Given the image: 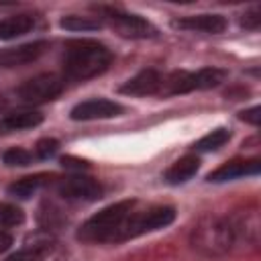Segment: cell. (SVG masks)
Instances as JSON below:
<instances>
[{"label":"cell","mask_w":261,"mask_h":261,"mask_svg":"<svg viewBox=\"0 0 261 261\" xmlns=\"http://www.w3.org/2000/svg\"><path fill=\"white\" fill-rule=\"evenodd\" d=\"M43 122V114L37 110H18V112H8L6 116L0 118V135H10L16 130H27L35 128Z\"/></svg>","instance_id":"obj_14"},{"label":"cell","mask_w":261,"mask_h":261,"mask_svg":"<svg viewBox=\"0 0 261 261\" xmlns=\"http://www.w3.org/2000/svg\"><path fill=\"white\" fill-rule=\"evenodd\" d=\"M37 218H39V224L45 230H57L63 222H67V218L61 212V208H57L53 202H43L41 208H39Z\"/></svg>","instance_id":"obj_20"},{"label":"cell","mask_w":261,"mask_h":261,"mask_svg":"<svg viewBox=\"0 0 261 261\" xmlns=\"http://www.w3.org/2000/svg\"><path fill=\"white\" fill-rule=\"evenodd\" d=\"M57 149H59V141L45 137V139L37 141V145H35V155H37L39 159H49V157H53V155L57 153Z\"/></svg>","instance_id":"obj_25"},{"label":"cell","mask_w":261,"mask_h":261,"mask_svg":"<svg viewBox=\"0 0 261 261\" xmlns=\"http://www.w3.org/2000/svg\"><path fill=\"white\" fill-rule=\"evenodd\" d=\"M194 71H171L163 75L161 80V90L157 96H177V94H188L194 92Z\"/></svg>","instance_id":"obj_16"},{"label":"cell","mask_w":261,"mask_h":261,"mask_svg":"<svg viewBox=\"0 0 261 261\" xmlns=\"http://www.w3.org/2000/svg\"><path fill=\"white\" fill-rule=\"evenodd\" d=\"M4 261H59V247L51 237L33 239V243H27Z\"/></svg>","instance_id":"obj_10"},{"label":"cell","mask_w":261,"mask_h":261,"mask_svg":"<svg viewBox=\"0 0 261 261\" xmlns=\"http://www.w3.org/2000/svg\"><path fill=\"white\" fill-rule=\"evenodd\" d=\"M226 71L218 69V67H202L198 71H194V88L196 90H210L216 88L224 82Z\"/></svg>","instance_id":"obj_21"},{"label":"cell","mask_w":261,"mask_h":261,"mask_svg":"<svg viewBox=\"0 0 261 261\" xmlns=\"http://www.w3.org/2000/svg\"><path fill=\"white\" fill-rule=\"evenodd\" d=\"M200 169V159L196 155H184L179 157L177 161H173L165 173H163V179L171 186H177V184H186L188 179H192Z\"/></svg>","instance_id":"obj_15"},{"label":"cell","mask_w":261,"mask_h":261,"mask_svg":"<svg viewBox=\"0 0 261 261\" xmlns=\"http://www.w3.org/2000/svg\"><path fill=\"white\" fill-rule=\"evenodd\" d=\"M61 165L63 167H69V169H80V171L88 167V163L84 159H75V157H63L61 159Z\"/></svg>","instance_id":"obj_28"},{"label":"cell","mask_w":261,"mask_h":261,"mask_svg":"<svg viewBox=\"0 0 261 261\" xmlns=\"http://www.w3.org/2000/svg\"><path fill=\"white\" fill-rule=\"evenodd\" d=\"M63 92V80L55 73H39L27 80L18 90L16 96L24 104H45L55 100Z\"/></svg>","instance_id":"obj_5"},{"label":"cell","mask_w":261,"mask_h":261,"mask_svg":"<svg viewBox=\"0 0 261 261\" xmlns=\"http://www.w3.org/2000/svg\"><path fill=\"white\" fill-rule=\"evenodd\" d=\"M237 241L234 228L228 218L206 214L202 216L192 230V247L208 257L224 255Z\"/></svg>","instance_id":"obj_3"},{"label":"cell","mask_w":261,"mask_h":261,"mask_svg":"<svg viewBox=\"0 0 261 261\" xmlns=\"http://www.w3.org/2000/svg\"><path fill=\"white\" fill-rule=\"evenodd\" d=\"M112 63V51L94 39L67 41L63 51V73L69 80H90L104 73Z\"/></svg>","instance_id":"obj_1"},{"label":"cell","mask_w":261,"mask_h":261,"mask_svg":"<svg viewBox=\"0 0 261 261\" xmlns=\"http://www.w3.org/2000/svg\"><path fill=\"white\" fill-rule=\"evenodd\" d=\"M122 112H124V108L118 102L104 100V98H92V100L75 104L71 108L69 116H71V120H98V118H112Z\"/></svg>","instance_id":"obj_8"},{"label":"cell","mask_w":261,"mask_h":261,"mask_svg":"<svg viewBox=\"0 0 261 261\" xmlns=\"http://www.w3.org/2000/svg\"><path fill=\"white\" fill-rule=\"evenodd\" d=\"M2 161H4V165H8V167H24V165H31V161H33V153H29L27 149H22V147H14V149H8L4 155H2Z\"/></svg>","instance_id":"obj_24"},{"label":"cell","mask_w":261,"mask_h":261,"mask_svg":"<svg viewBox=\"0 0 261 261\" xmlns=\"http://www.w3.org/2000/svg\"><path fill=\"white\" fill-rule=\"evenodd\" d=\"M239 118L253 124V126H259V120H261V108L259 106H253V108H247L243 112H239Z\"/></svg>","instance_id":"obj_27"},{"label":"cell","mask_w":261,"mask_h":261,"mask_svg":"<svg viewBox=\"0 0 261 261\" xmlns=\"http://www.w3.org/2000/svg\"><path fill=\"white\" fill-rule=\"evenodd\" d=\"M261 24V10L255 6L251 10H247L243 16H241V27L247 29V31H257Z\"/></svg>","instance_id":"obj_26"},{"label":"cell","mask_w":261,"mask_h":261,"mask_svg":"<svg viewBox=\"0 0 261 261\" xmlns=\"http://www.w3.org/2000/svg\"><path fill=\"white\" fill-rule=\"evenodd\" d=\"M24 222V212L14 204H0V228L18 226Z\"/></svg>","instance_id":"obj_23"},{"label":"cell","mask_w":261,"mask_h":261,"mask_svg":"<svg viewBox=\"0 0 261 261\" xmlns=\"http://www.w3.org/2000/svg\"><path fill=\"white\" fill-rule=\"evenodd\" d=\"M59 24L67 31H96L102 27L100 18L94 16H80V14H67L59 20Z\"/></svg>","instance_id":"obj_22"},{"label":"cell","mask_w":261,"mask_h":261,"mask_svg":"<svg viewBox=\"0 0 261 261\" xmlns=\"http://www.w3.org/2000/svg\"><path fill=\"white\" fill-rule=\"evenodd\" d=\"M226 18L222 14H192L184 18L171 20L173 29L179 31H190V33H208V35H218L224 33L226 29Z\"/></svg>","instance_id":"obj_9"},{"label":"cell","mask_w":261,"mask_h":261,"mask_svg":"<svg viewBox=\"0 0 261 261\" xmlns=\"http://www.w3.org/2000/svg\"><path fill=\"white\" fill-rule=\"evenodd\" d=\"M139 206L137 200H122L110 204L90 216L75 232L82 243H124V226L133 210Z\"/></svg>","instance_id":"obj_2"},{"label":"cell","mask_w":261,"mask_h":261,"mask_svg":"<svg viewBox=\"0 0 261 261\" xmlns=\"http://www.w3.org/2000/svg\"><path fill=\"white\" fill-rule=\"evenodd\" d=\"M35 27V18L31 14H12L0 20V39L12 41L16 37L27 35Z\"/></svg>","instance_id":"obj_18"},{"label":"cell","mask_w":261,"mask_h":261,"mask_svg":"<svg viewBox=\"0 0 261 261\" xmlns=\"http://www.w3.org/2000/svg\"><path fill=\"white\" fill-rule=\"evenodd\" d=\"M261 171V161L255 159H230L226 163H222L220 167H216L212 173H208V181L220 184V181H230L243 175H257Z\"/></svg>","instance_id":"obj_11"},{"label":"cell","mask_w":261,"mask_h":261,"mask_svg":"<svg viewBox=\"0 0 261 261\" xmlns=\"http://www.w3.org/2000/svg\"><path fill=\"white\" fill-rule=\"evenodd\" d=\"M49 45L45 41H35V43H24L18 47H8L0 49V67H16V65H27L35 59H39Z\"/></svg>","instance_id":"obj_13"},{"label":"cell","mask_w":261,"mask_h":261,"mask_svg":"<svg viewBox=\"0 0 261 261\" xmlns=\"http://www.w3.org/2000/svg\"><path fill=\"white\" fill-rule=\"evenodd\" d=\"M173 218H175V208H171V206H151L145 210L135 208L126 220L122 241H130V239H137L141 234L159 230V228L171 224Z\"/></svg>","instance_id":"obj_4"},{"label":"cell","mask_w":261,"mask_h":261,"mask_svg":"<svg viewBox=\"0 0 261 261\" xmlns=\"http://www.w3.org/2000/svg\"><path fill=\"white\" fill-rule=\"evenodd\" d=\"M10 245H12V237H10L8 232L0 230V253L8 251V249H10Z\"/></svg>","instance_id":"obj_29"},{"label":"cell","mask_w":261,"mask_h":261,"mask_svg":"<svg viewBox=\"0 0 261 261\" xmlns=\"http://www.w3.org/2000/svg\"><path fill=\"white\" fill-rule=\"evenodd\" d=\"M228 141H230V130L220 126V128H214L208 135H204L200 141H196L194 143V151H198V153H210V151H216V149L224 147Z\"/></svg>","instance_id":"obj_19"},{"label":"cell","mask_w":261,"mask_h":261,"mask_svg":"<svg viewBox=\"0 0 261 261\" xmlns=\"http://www.w3.org/2000/svg\"><path fill=\"white\" fill-rule=\"evenodd\" d=\"M57 192L65 200H84L92 202L102 198V186L88 175H69L57 181Z\"/></svg>","instance_id":"obj_7"},{"label":"cell","mask_w":261,"mask_h":261,"mask_svg":"<svg viewBox=\"0 0 261 261\" xmlns=\"http://www.w3.org/2000/svg\"><path fill=\"white\" fill-rule=\"evenodd\" d=\"M102 18L120 35L126 39H147L157 33V29L145 20L139 14H128L116 8H102Z\"/></svg>","instance_id":"obj_6"},{"label":"cell","mask_w":261,"mask_h":261,"mask_svg":"<svg viewBox=\"0 0 261 261\" xmlns=\"http://www.w3.org/2000/svg\"><path fill=\"white\" fill-rule=\"evenodd\" d=\"M161 80H163V75L157 69H143L137 75H133L130 80H126L118 88V92L126 94V96H153V94H159Z\"/></svg>","instance_id":"obj_12"},{"label":"cell","mask_w":261,"mask_h":261,"mask_svg":"<svg viewBox=\"0 0 261 261\" xmlns=\"http://www.w3.org/2000/svg\"><path fill=\"white\" fill-rule=\"evenodd\" d=\"M53 175L51 173H35V175H27V177H20L16 179L14 184L8 186V194L18 198V200H27L31 198L33 194H37L43 186L51 184Z\"/></svg>","instance_id":"obj_17"}]
</instances>
